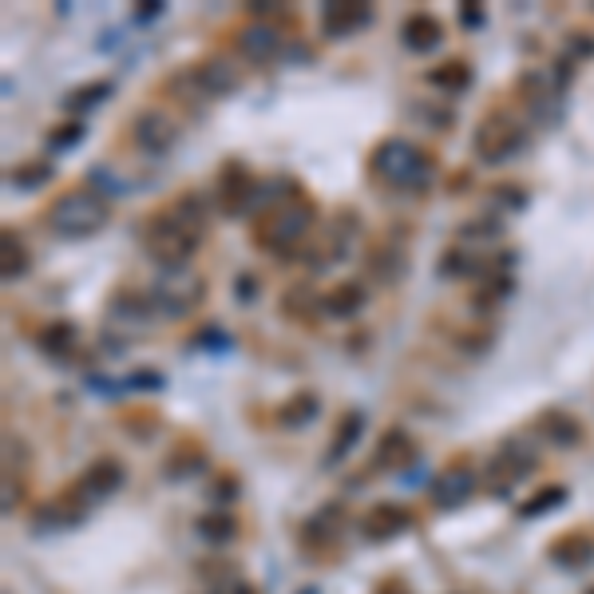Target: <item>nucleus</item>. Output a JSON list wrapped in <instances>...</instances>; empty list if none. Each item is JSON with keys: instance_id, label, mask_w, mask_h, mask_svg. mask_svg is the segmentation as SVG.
Returning <instances> with one entry per match:
<instances>
[{"instance_id": "18", "label": "nucleus", "mask_w": 594, "mask_h": 594, "mask_svg": "<svg viewBox=\"0 0 594 594\" xmlns=\"http://www.w3.org/2000/svg\"><path fill=\"white\" fill-rule=\"evenodd\" d=\"M412 527V511L404 503H373L365 515H361V535L369 543H389L396 535H404Z\"/></svg>"}, {"instance_id": "19", "label": "nucleus", "mask_w": 594, "mask_h": 594, "mask_svg": "<svg viewBox=\"0 0 594 594\" xmlns=\"http://www.w3.org/2000/svg\"><path fill=\"white\" fill-rule=\"evenodd\" d=\"M412 460H416V440H412V432L400 428V424L385 428L381 440H377V448H373V472H404Z\"/></svg>"}, {"instance_id": "8", "label": "nucleus", "mask_w": 594, "mask_h": 594, "mask_svg": "<svg viewBox=\"0 0 594 594\" xmlns=\"http://www.w3.org/2000/svg\"><path fill=\"white\" fill-rule=\"evenodd\" d=\"M258 195H262V183L254 179V171L242 163V159H226L218 167V179H214V202L226 218H238L246 214L250 206H258Z\"/></svg>"}, {"instance_id": "29", "label": "nucleus", "mask_w": 594, "mask_h": 594, "mask_svg": "<svg viewBox=\"0 0 594 594\" xmlns=\"http://www.w3.org/2000/svg\"><path fill=\"white\" fill-rule=\"evenodd\" d=\"M36 345H40L48 357L64 361V357L76 353V345H80V325L68 321V317H56V321H48V325L36 333Z\"/></svg>"}, {"instance_id": "39", "label": "nucleus", "mask_w": 594, "mask_h": 594, "mask_svg": "<svg viewBox=\"0 0 594 594\" xmlns=\"http://www.w3.org/2000/svg\"><path fill=\"white\" fill-rule=\"evenodd\" d=\"M515 290V282H511V274H492V278H484L480 282V290L472 294V301L480 305V309H495L499 301H507Z\"/></svg>"}, {"instance_id": "42", "label": "nucleus", "mask_w": 594, "mask_h": 594, "mask_svg": "<svg viewBox=\"0 0 594 594\" xmlns=\"http://www.w3.org/2000/svg\"><path fill=\"white\" fill-rule=\"evenodd\" d=\"M80 139H84V123H80V119H68V123H60V127L48 131V147H52V151H68V147H76Z\"/></svg>"}, {"instance_id": "3", "label": "nucleus", "mask_w": 594, "mask_h": 594, "mask_svg": "<svg viewBox=\"0 0 594 594\" xmlns=\"http://www.w3.org/2000/svg\"><path fill=\"white\" fill-rule=\"evenodd\" d=\"M369 179L389 195H420L436 179V159L416 139L389 135L369 151Z\"/></svg>"}, {"instance_id": "49", "label": "nucleus", "mask_w": 594, "mask_h": 594, "mask_svg": "<svg viewBox=\"0 0 594 594\" xmlns=\"http://www.w3.org/2000/svg\"><path fill=\"white\" fill-rule=\"evenodd\" d=\"M460 16H464V24H480V16H484V12H480V4H476V0H468V4L460 8Z\"/></svg>"}, {"instance_id": "32", "label": "nucleus", "mask_w": 594, "mask_h": 594, "mask_svg": "<svg viewBox=\"0 0 594 594\" xmlns=\"http://www.w3.org/2000/svg\"><path fill=\"white\" fill-rule=\"evenodd\" d=\"M472 76H476V72H472V64H468L464 56H452V60L428 68V84H432L436 92H448V96L468 92V88H472Z\"/></svg>"}, {"instance_id": "30", "label": "nucleus", "mask_w": 594, "mask_h": 594, "mask_svg": "<svg viewBox=\"0 0 594 594\" xmlns=\"http://www.w3.org/2000/svg\"><path fill=\"white\" fill-rule=\"evenodd\" d=\"M361 432H365V416L357 412V408H349L341 420H337V428H333V436H329V448H325V464H341L353 448H357V440H361Z\"/></svg>"}, {"instance_id": "2", "label": "nucleus", "mask_w": 594, "mask_h": 594, "mask_svg": "<svg viewBox=\"0 0 594 594\" xmlns=\"http://www.w3.org/2000/svg\"><path fill=\"white\" fill-rule=\"evenodd\" d=\"M266 191V187H262ZM258 218H254V230H250V238H254V246L262 250V254H274V258H290L297 246L309 238V230H313V222H317V206H313V198L305 195L297 183L290 179H282V183H274L270 187V198L258 195Z\"/></svg>"}, {"instance_id": "36", "label": "nucleus", "mask_w": 594, "mask_h": 594, "mask_svg": "<svg viewBox=\"0 0 594 594\" xmlns=\"http://www.w3.org/2000/svg\"><path fill=\"white\" fill-rule=\"evenodd\" d=\"M563 499H567V488H559V484H543L539 492H531L523 503H519V515H523V519H539V515L555 511Z\"/></svg>"}, {"instance_id": "44", "label": "nucleus", "mask_w": 594, "mask_h": 594, "mask_svg": "<svg viewBox=\"0 0 594 594\" xmlns=\"http://www.w3.org/2000/svg\"><path fill=\"white\" fill-rule=\"evenodd\" d=\"M20 499H24V472L4 468V511H16Z\"/></svg>"}, {"instance_id": "21", "label": "nucleus", "mask_w": 594, "mask_h": 594, "mask_svg": "<svg viewBox=\"0 0 594 594\" xmlns=\"http://www.w3.org/2000/svg\"><path fill=\"white\" fill-rule=\"evenodd\" d=\"M119 484H123V464L115 456H99L76 476V488L88 495V503H99L111 492H119Z\"/></svg>"}, {"instance_id": "11", "label": "nucleus", "mask_w": 594, "mask_h": 594, "mask_svg": "<svg viewBox=\"0 0 594 594\" xmlns=\"http://www.w3.org/2000/svg\"><path fill=\"white\" fill-rule=\"evenodd\" d=\"M341 527H345V511H341L337 503H325L321 511H313V515L301 523L297 547H301L305 555H313V559H325V555L333 551V543L341 539Z\"/></svg>"}, {"instance_id": "43", "label": "nucleus", "mask_w": 594, "mask_h": 594, "mask_svg": "<svg viewBox=\"0 0 594 594\" xmlns=\"http://www.w3.org/2000/svg\"><path fill=\"white\" fill-rule=\"evenodd\" d=\"M123 385H127V389H139V393H159V389L167 385V377H163L159 369H135Z\"/></svg>"}, {"instance_id": "33", "label": "nucleus", "mask_w": 594, "mask_h": 594, "mask_svg": "<svg viewBox=\"0 0 594 594\" xmlns=\"http://www.w3.org/2000/svg\"><path fill=\"white\" fill-rule=\"evenodd\" d=\"M195 535L206 547H226V543H234V535H238V519H234L226 507H214V511H206V515L195 519Z\"/></svg>"}, {"instance_id": "31", "label": "nucleus", "mask_w": 594, "mask_h": 594, "mask_svg": "<svg viewBox=\"0 0 594 594\" xmlns=\"http://www.w3.org/2000/svg\"><path fill=\"white\" fill-rule=\"evenodd\" d=\"M317 412H321V396L313 393V389H297V393H290L274 408V424H282V428H301V424H309Z\"/></svg>"}, {"instance_id": "47", "label": "nucleus", "mask_w": 594, "mask_h": 594, "mask_svg": "<svg viewBox=\"0 0 594 594\" xmlns=\"http://www.w3.org/2000/svg\"><path fill=\"white\" fill-rule=\"evenodd\" d=\"M159 12H163V0H147V8H143V4L135 8V20H143V24H147V20H155Z\"/></svg>"}, {"instance_id": "28", "label": "nucleus", "mask_w": 594, "mask_h": 594, "mask_svg": "<svg viewBox=\"0 0 594 594\" xmlns=\"http://www.w3.org/2000/svg\"><path fill=\"white\" fill-rule=\"evenodd\" d=\"M28 266H32V254H28L24 234H20L16 226H4V230H0V274H4V282L24 278Z\"/></svg>"}, {"instance_id": "25", "label": "nucleus", "mask_w": 594, "mask_h": 594, "mask_svg": "<svg viewBox=\"0 0 594 594\" xmlns=\"http://www.w3.org/2000/svg\"><path fill=\"white\" fill-rule=\"evenodd\" d=\"M400 40L408 52H432L444 40V24L432 12H408L400 24Z\"/></svg>"}, {"instance_id": "13", "label": "nucleus", "mask_w": 594, "mask_h": 594, "mask_svg": "<svg viewBox=\"0 0 594 594\" xmlns=\"http://www.w3.org/2000/svg\"><path fill=\"white\" fill-rule=\"evenodd\" d=\"M365 270H369V278L381 282V286L404 282V274H408V246L389 238V234H385V238H373V242L365 246Z\"/></svg>"}, {"instance_id": "4", "label": "nucleus", "mask_w": 594, "mask_h": 594, "mask_svg": "<svg viewBox=\"0 0 594 594\" xmlns=\"http://www.w3.org/2000/svg\"><path fill=\"white\" fill-rule=\"evenodd\" d=\"M107 222H111V198H107V191H96V187H68L44 210V226L64 242L96 238Z\"/></svg>"}, {"instance_id": "7", "label": "nucleus", "mask_w": 594, "mask_h": 594, "mask_svg": "<svg viewBox=\"0 0 594 594\" xmlns=\"http://www.w3.org/2000/svg\"><path fill=\"white\" fill-rule=\"evenodd\" d=\"M127 135H131V143L143 151V155H167L175 143H179V135H183V127H179V119L167 111V107H139L135 115H131V123H127Z\"/></svg>"}, {"instance_id": "15", "label": "nucleus", "mask_w": 594, "mask_h": 594, "mask_svg": "<svg viewBox=\"0 0 594 594\" xmlns=\"http://www.w3.org/2000/svg\"><path fill=\"white\" fill-rule=\"evenodd\" d=\"M472 492H476V472H472L468 460H452V464L432 480V488H428L432 503H436L440 511H456L460 503L472 499Z\"/></svg>"}, {"instance_id": "38", "label": "nucleus", "mask_w": 594, "mask_h": 594, "mask_svg": "<svg viewBox=\"0 0 594 594\" xmlns=\"http://www.w3.org/2000/svg\"><path fill=\"white\" fill-rule=\"evenodd\" d=\"M107 96H111V80H88V84H80V88L68 92L64 107H68V111H92V107H99Z\"/></svg>"}, {"instance_id": "16", "label": "nucleus", "mask_w": 594, "mask_h": 594, "mask_svg": "<svg viewBox=\"0 0 594 594\" xmlns=\"http://www.w3.org/2000/svg\"><path fill=\"white\" fill-rule=\"evenodd\" d=\"M107 317L115 325H127V329H139L147 321H155V301H151V290L147 286H119L115 294L107 297Z\"/></svg>"}, {"instance_id": "10", "label": "nucleus", "mask_w": 594, "mask_h": 594, "mask_svg": "<svg viewBox=\"0 0 594 594\" xmlns=\"http://www.w3.org/2000/svg\"><path fill=\"white\" fill-rule=\"evenodd\" d=\"M234 48L246 64H274L286 48V36L274 20H246L242 28H234Z\"/></svg>"}, {"instance_id": "45", "label": "nucleus", "mask_w": 594, "mask_h": 594, "mask_svg": "<svg viewBox=\"0 0 594 594\" xmlns=\"http://www.w3.org/2000/svg\"><path fill=\"white\" fill-rule=\"evenodd\" d=\"M492 202H495V206H503V210H519L527 198H523V191H519V187H507V183H503V187H495V191H492Z\"/></svg>"}, {"instance_id": "50", "label": "nucleus", "mask_w": 594, "mask_h": 594, "mask_svg": "<svg viewBox=\"0 0 594 594\" xmlns=\"http://www.w3.org/2000/svg\"><path fill=\"white\" fill-rule=\"evenodd\" d=\"M587 594H594V587H591V591H587Z\"/></svg>"}, {"instance_id": "22", "label": "nucleus", "mask_w": 594, "mask_h": 594, "mask_svg": "<svg viewBox=\"0 0 594 594\" xmlns=\"http://www.w3.org/2000/svg\"><path fill=\"white\" fill-rule=\"evenodd\" d=\"M535 436L543 444H551V448H579L583 444V424L563 408H547L535 420Z\"/></svg>"}, {"instance_id": "37", "label": "nucleus", "mask_w": 594, "mask_h": 594, "mask_svg": "<svg viewBox=\"0 0 594 594\" xmlns=\"http://www.w3.org/2000/svg\"><path fill=\"white\" fill-rule=\"evenodd\" d=\"M48 179H52V163H48V159H24V163H16V171L8 175V183L20 187V191H36V187H44Z\"/></svg>"}, {"instance_id": "40", "label": "nucleus", "mask_w": 594, "mask_h": 594, "mask_svg": "<svg viewBox=\"0 0 594 594\" xmlns=\"http://www.w3.org/2000/svg\"><path fill=\"white\" fill-rule=\"evenodd\" d=\"M119 428L131 432L135 440L155 436V428H159V412H151V408H127V412L119 416Z\"/></svg>"}, {"instance_id": "1", "label": "nucleus", "mask_w": 594, "mask_h": 594, "mask_svg": "<svg viewBox=\"0 0 594 594\" xmlns=\"http://www.w3.org/2000/svg\"><path fill=\"white\" fill-rule=\"evenodd\" d=\"M206 202L187 191V195L171 198L163 206H155L147 218H139V242L147 250L151 262L167 266H191V258L198 254V246L206 242Z\"/></svg>"}, {"instance_id": "48", "label": "nucleus", "mask_w": 594, "mask_h": 594, "mask_svg": "<svg viewBox=\"0 0 594 594\" xmlns=\"http://www.w3.org/2000/svg\"><path fill=\"white\" fill-rule=\"evenodd\" d=\"M377 594H412V591H408V583H404V579H385V583L377 587Z\"/></svg>"}, {"instance_id": "41", "label": "nucleus", "mask_w": 594, "mask_h": 594, "mask_svg": "<svg viewBox=\"0 0 594 594\" xmlns=\"http://www.w3.org/2000/svg\"><path fill=\"white\" fill-rule=\"evenodd\" d=\"M499 234H503V226H499L495 218H472V222L460 226L456 242H460V246H472V242H495Z\"/></svg>"}, {"instance_id": "27", "label": "nucleus", "mask_w": 594, "mask_h": 594, "mask_svg": "<svg viewBox=\"0 0 594 594\" xmlns=\"http://www.w3.org/2000/svg\"><path fill=\"white\" fill-rule=\"evenodd\" d=\"M444 337H448V345H452L456 353H464V357H484V353L492 349L495 329L488 321H468V325H448Z\"/></svg>"}, {"instance_id": "26", "label": "nucleus", "mask_w": 594, "mask_h": 594, "mask_svg": "<svg viewBox=\"0 0 594 594\" xmlns=\"http://www.w3.org/2000/svg\"><path fill=\"white\" fill-rule=\"evenodd\" d=\"M278 313L286 321H294V325H313L317 317H325L321 313V294L313 286H305V282H297V286H290L286 294L278 297Z\"/></svg>"}, {"instance_id": "35", "label": "nucleus", "mask_w": 594, "mask_h": 594, "mask_svg": "<svg viewBox=\"0 0 594 594\" xmlns=\"http://www.w3.org/2000/svg\"><path fill=\"white\" fill-rule=\"evenodd\" d=\"M515 96H519V107H527V111H543L547 99H551V88H547V80H543L539 72H523V76L515 80Z\"/></svg>"}, {"instance_id": "24", "label": "nucleus", "mask_w": 594, "mask_h": 594, "mask_svg": "<svg viewBox=\"0 0 594 594\" xmlns=\"http://www.w3.org/2000/svg\"><path fill=\"white\" fill-rule=\"evenodd\" d=\"M365 301H369L365 282L349 278V282H337L329 294H321V313L333 317V321H349V317H357L365 309Z\"/></svg>"}, {"instance_id": "12", "label": "nucleus", "mask_w": 594, "mask_h": 594, "mask_svg": "<svg viewBox=\"0 0 594 594\" xmlns=\"http://www.w3.org/2000/svg\"><path fill=\"white\" fill-rule=\"evenodd\" d=\"M187 72L198 84V92L206 96V103L210 99H226L230 92H238V84H242L238 64L226 60V56H198L195 64H187Z\"/></svg>"}, {"instance_id": "5", "label": "nucleus", "mask_w": 594, "mask_h": 594, "mask_svg": "<svg viewBox=\"0 0 594 594\" xmlns=\"http://www.w3.org/2000/svg\"><path fill=\"white\" fill-rule=\"evenodd\" d=\"M151 301H155V313L167 317V321H179V317H191L198 305L206 301V278L198 274L195 266H167L151 286Z\"/></svg>"}, {"instance_id": "9", "label": "nucleus", "mask_w": 594, "mask_h": 594, "mask_svg": "<svg viewBox=\"0 0 594 594\" xmlns=\"http://www.w3.org/2000/svg\"><path fill=\"white\" fill-rule=\"evenodd\" d=\"M535 464H539V452L535 448H527V444H503L492 456V464H488V492L499 495V499L511 495L515 484H523L535 472Z\"/></svg>"}, {"instance_id": "34", "label": "nucleus", "mask_w": 594, "mask_h": 594, "mask_svg": "<svg viewBox=\"0 0 594 594\" xmlns=\"http://www.w3.org/2000/svg\"><path fill=\"white\" fill-rule=\"evenodd\" d=\"M206 468V452L198 448L195 440H187V444H179L167 460H163V476L167 480H175V484H183V480H191Z\"/></svg>"}, {"instance_id": "6", "label": "nucleus", "mask_w": 594, "mask_h": 594, "mask_svg": "<svg viewBox=\"0 0 594 594\" xmlns=\"http://www.w3.org/2000/svg\"><path fill=\"white\" fill-rule=\"evenodd\" d=\"M519 147H523V119L511 107H488L476 123V135H472L476 159L495 167V163H507Z\"/></svg>"}, {"instance_id": "46", "label": "nucleus", "mask_w": 594, "mask_h": 594, "mask_svg": "<svg viewBox=\"0 0 594 594\" xmlns=\"http://www.w3.org/2000/svg\"><path fill=\"white\" fill-rule=\"evenodd\" d=\"M234 297H238V301H254V297H258V278H254V274H238V278H234Z\"/></svg>"}, {"instance_id": "14", "label": "nucleus", "mask_w": 594, "mask_h": 594, "mask_svg": "<svg viewBox=\"0 0 594 594\" xmlns=\"http://www.w3.org/2000/svg\"><path fill=\"white\" fill-rule=\"evenodd\" d=\"M88 495L76 488V480L68 484V488H60V492L52 495L40 511H36V531H64V527H76L84 515H88Z\"/></svg>"}, {"instance_id": "17", "label": "nucleus", "mask_w": 594, "mask_h": 594, "mask_svg": "<svg viewBox=\"0 0 594 594\" xmlns=\"http://www.w3.org/2000/svg\"><path fill=\"white\" fill-rule=\"evenodd\" d=\"M373 20V4L361 0H333L321 8V36L325 40H349L353 32H361Z\"/></svg>"}, {"instance_id": "23", "label": "nucleus", "mask_w": 594, "mask_h": 594, "mask_svg": "<svg viewBox=\"0 0 594 594\" xmlns=\"http://www.w3.org/2000/svg\"><path fill=\"white\" fill-rule=\"evenodd\" d=\"M547 559L563 571H583L594 563V539L587 531H567L547 547Z\"/></svg>"}, {"instance_id": "20", "label": "nucleus", "mask_w": 594, "mask_h": 594, "mask_svg": "<svg viewBox=\"0 0 594 594\" xmlns=\"http://www.w3.org/2000/svg\"><path fill=\"white\" fill-rule=\"evenodd\" d=\"M353 238H357V214H353V210H341V214H337V222H329V230L321 234V242L309 250V262H313V266L341 262Z\"/></svg>"}]
</instances>
